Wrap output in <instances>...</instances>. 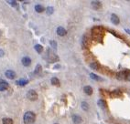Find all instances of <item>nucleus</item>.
<instances>
[{"instance_id": "nucleus-1", "label": "nucleus", "mask_w": 130, "mask_h": 124, "mask_svg": "<svg viewBox=\"0 0 130 124\" xmlns=\"http://www.w3.org/2000/svg\"><path fill=\"white\" fill-rule=\"evenodd\" d=\"M24 123L25 124H32L36 119V115L32 111H28L24 115Z\"/></svg>"}, {"instance_id": "nucleus-2", "label": "nucleus", "mask_w": 130, "mask_h": 124, "mask_svg": "<svg viewBox=\"0 0 130 124\" xmlns=\"http://www.w3.org/2000/svg\"><path fill=\"white\" fill-rule=\"evenodd\" d=\"M93 36L95 39L101 41L103 38V28L100 27H95L93 29Z\"/></svg>"}, {"instance_id": "nucleus-3", "label": "nucleus", "mask_w": 130, "mask_h": 124, "mask_svg": "<svg viewBox=\"0 0 130 124\" xmlns=\"http://www.w3.org/2000/svg\"><path fill=\"white\" fill-rule=\"evenodd\" d=\"M27 97H28V99L30 101H34L38 99V94H37V92H36L35 90L30 89V90H29V92L27 93Z\"/></svg>"}, {"instance_id": "nucleus-4", "label": "nucleus", "mask_w": 130, "mask_h": 124, "mask_svg": "<svg viewBox=\"0 0 130 124\" xmlns=\"http://www.w3.org/2000/svg\"><path fill=\"white\" fill-rule=\"evenodd\" d=\"M5 75H6V77L7 78H9V79H14V78H16V73L12 70H6Z\"/></svg>"}, {"instance_id": "nucleus-5", "label": "nucleus", "mask_w": 130, "mask_h": 124, "mask_svg": "<svg viewBox=\"0 0 130 124\" xmlns=\"http://www.w3.org/2000/svg\"><path fill=\"white\" fill-rule=\"evenodd\" d=\"M22 64H23V66H25V67H29V66H30V64H31V59L29 58V57H24L23 59H22Z\"/></svg>"}, {"instance_id": "nucleus-6", "label": "nucleus", "mask_w": 130, "mask_h": 124, "mask_svg": "<svg viewBox=\"0 0 130 124\" xmlns=\"http://www.w3.org/2000/svg\"><path fill=\"white\" fill-rule=\"evenodd\" d=\"M57 34L60 37H63L67 34V31L64 28H62V27H59L58 28H57Z\"/></svg>"}, {"instance_id": "nucleus-7", "label": "nucleus", "mask_w": 130, "mask_h": 124, "mask_svg": "<svg viewBox=\"0 0 130 124\" xmlns=\"http://www.w3.org/2000/svg\"><path fill=\"white\" fill-rule=\"evenodd\" d=\"M91 5H92V7L94 9H99V8H101V6H102V3H101L100 1H92Z\"/></svg>"}, {"instance_id": "nucleus-8", "label": "nucleus", "mask_w": 130, "mask_h": 124, "mask_svg": "<svg viewBox=\"0 0 130 124\" xmlns=\"http://www.w3.org/2000/svg\"><path fill=\"white\" fill-rule=\"evenodd\" d=\"M111 21H112V23L115 24V25H118L119 22H120L119 18L115 14H112V16H111Z\"/></svg>"}, {"instance_id": "nucleus-9", "label": "nucleus", "mask_w": 130, "mask_h": 124, "mask_svg": "<svg viewBox=\"0 0 130 124\" xmlns=\"http://www.w3.org/2000/svg\"><path fill=\"white\" fill-rule=\"evenodd\" d=\"M7 88H8V83L4 80H0V91H3Z\"/></svg>"}, {"instance_id": "nucleus-10", "label": "nucleus", "mask_w": 130, "mask_h": 124, "mask_svg": "<svg viewBox=\"0 0 130 124\" xmlns=\"http://www.w3.org/2000/svg\"><path fill=\"white\" fill-rule=\"evenodd\" d=\"M83 91H84V93L86 95H92L93 94V89H92V87H90V86H85L84 88H83Z\"/></svg>"}, {"instance_id": "nucleus-11", "label": "nucleus", "mask_w": 130, "mask_h": 124, "mask_svg": "<svg viewBox=\"0 0 130 124\" xmlns=\"http://www.w3.org/2000/svg\"><path fill=\"white\" fill-rule=\"evenodd\" d=\"M72 120L75 124H80L82 122V118L78 115H72Z\"/></svg>"}, {"instance_id": "nucleus-12", "label": "nucleus", "mask_w": 130, "mask_h": 124, "mask_svg": "<svg viewBox=\"0 0 130 124\" xmlns=\"http://www.w3.org/2000/svg\"><path fill=\"white\" fill-rule=\"evenodd\" d=\"M97 104H98V106L102 108V109H106L107 108V104L105 101H104V100H99V101H97Z\"/></svg>"}, {"instance_id": "nucleus-13", "label": "nucleus", "mask_w": 130, "mask_h": 124, "mask_svg": "<svg viewBox=\"0 0 130 124\" xmlns=\"http://www.w3.org/2000/svg\"><path fill=\"white\" fill-rule=\"evenodd\" d=\"M111 96L112 97H121L122 96V92L120 91V90H118V89H115V90H114V91H112L111 92Z\"/></svg>"}, {"instance_id": "nucleus-14", "label": "nucleus", "mask_w": 130, "mask_h": 124, "mask_svg": "<svg viewBox=\"0 0 130 124\" xmlns=\"http://www.w3.org/2000/svg\"><path fill=\"white\" fill-rule=\"evenodd\" d=\"M90 77H91L92 79H95V80H96V81H102V80H103L102 78L98 77L97 75H95V74H94V73H91V74H90Z\"/></svg>"}, {"instance_id": "nucleus-15", "label": "nucleus", "mask_w": 130, "mask_h": 124, "mask_svg": "<svg viewBox=\"0 0 130 124\" xmlns=\"http://www.w3.org/2000/svg\"><path fill=\"white\" fill-rule=\"evenodd\" d=\"M82 45L83 47H88V39H87V37L86 36H83V41H82Z\"/></svg>"}, {"instance_id": "nucleus-16", "label": "nucleus", "mask_w": 130, "mask_h": 124, "mask_svg": "<svg viewBox=\"0 0 130 124\" xmlns=\"http://www.w3.org/2000/svg\"><path fill=\"white\" fill-rule=\"evenodd\" d=\"M90 68H91L92 69L98 70V69H99V65H98V63H97V62H93V63H91V64H90Z\"/></svg>"}, {"instance_id": "nucleus-17", "label": "nucleus", "mask_w": 130, "mask_h": 124, "mask_svg": "<svg viewBox=\"0 0 130 124\" xmlns=\"http://www.w3.org/2000/svg\"><path fill=\"white\" fill-rule=\"evenodd\" d=\"M35 10L36 12H38V13H41V12L44 11V7H43L41 5H36Z\"/></svg>"}, {"instance_id": "nucleus-18", "label": "nucleus", "mask_w": 130, "mask_h": 124, "mask_svg": "<svg viewBox=\"0 0 130 124\" xmlns=\"http://www.w3.org/2000/svg\"><path fill=\"white\" fill-rule=\"evenodd\" d=\"M81 106H82V109H83V110H85V111H87L89 110V105L87 102H85V101H83L82 103H81Z\"/></svg>"}, {"instance_id": "nucleus-19", "label": "nucleus", "mask_w": 130, "mask_h": 124, "mask_svg": "<svg viewBox=\"0 0 130 124\" xmlns=\"http://www.w3.org/2000/svg\"><path fill=\"white\" fill-rule=\"evenodd\" d=\"M117 78L118 79H125V71H122V72H119L117 73Z\"/></svg>"}, {"instance_id": "nucleus-20", "label": "nucleus", "mask_w": 130, "mask_h": 124, "mask_svg": "<svg viewBox=\"0 0 130 124\" xmlns=\"http://www.w3.org/2000/svg\"><path fill=\"white\" fill-rule=\"evenodd\" d=\"M28 82H29V81H28L27 79H20V80H18L16 83H17L18 85H19V86H25V85L28 84Z\"/></svg>"}, {"instance_id": "nucleus-21", "label": "nucleus", "mask_w": 130, "mask_h": 124, "mask_svg": "<svg viewBox=\"0 0 130 124\" xmlns=\"http://www.w3.org/2000/svg\"><path fill=\"white\" fill-rule=\"evenodd\" d=\"M2 121L3 124H13V119L10 118H4Z\"/></svg>"}, {"instance_id": "nucleus-22", "label": "nucleus", "mask_w": 130, "mask_h": 124, "mask_svg": "<svg viewBox=\"0 0 130 124\" xmlns=\"http://www.w3.org/2000/svg\"><path fill=\"white\" fill-rule=\"evenodd\" d=\"M51 84L54 86H60V80L57 78H51Z\"/></svg>"}, {"instance_id": "nucleus-23", "label": "nucleus", "mask_w": 130, "mask_h": 124, "mask_svg": "<svg viewBox=\"0 0 130 124\" xmlns=\"http://www.w3.org/2000/svg\"><path fill=\"white\" fill-rule=\"evenodd\" d=\"M35 50L38 52V53H41L42 50H43V47H42L41 45H40V44H37L35 46Z\"/></svg>"}, {"instance_id": "nucleus-24", "label": "nucleus", "mask_w": 130, "mask_h": 124, "mask_svg": "<svg viewBox=\"0 0 130 124\" xmlns=\"http://www.w3.org/2000/svg\"><path fill=\"white\" fill-rule=\"evenodd\" d=\"M46 12H47V15H51V14H53L54 8L52 6H48L46 8Z\"/></svg>"}, {"instance_id": "nucleus-25", "label": "nucleus", "mask_w": 130, "mask_h": 124, "mask_svg": "<svg viewBox=\"0 0 130 124\" xmlns=\"http://www.w3.org/2000/svg\"><path fill=\"white\" fill-rule=\"evenodd\" d=\"M125 79L130 81V70H125Z\"/></svg>"}, {"instance_id": "nucleus-26", "label": "nucleus", "mask_w": 130, "mask_h": 124, "mask_svg": "<svg viewBox=\"0 0 130 124\" xmlns=\"http://www.w3.org/2000/svg\"><path fill=\"white\" fill-rule=\"evenodd\" d=\"M50 46L53 47L54 49H56V48H57V43H56V41H54V40H50Z\"/></svg>"}, {"instance_id": "nucleus-27", "label": "nucleus", "mask_w": 130, "mask_h": 124, "mask_svg": "<svg viewBox=\"0 0 130 124\" xmlns=\"http://www.w3.org/2000/svg\"><path fill=\"white\" fill-rule=\"evenodd\" d=\"M40 70H41V66L37 65V67H36V69H35V73H39V72H40Z\"/></svg>"}, {"instance_id": "nucleus-28", "label": "nucleus", "mask_w": 130, "mask_h": 124, "mask_svg": "<svg viewBox=\"0 0 130 124\" xmlns=\"http://www.w3.org/2000/svg\"><path fill=\"white\" fill-rule=\"evenodd\" d=\"M10 3H11V6H16V7L18 6V3H17L16 1H11Z\"/></svg>"}, {"instance_id": "nucleus-29", "label": "nucleus", "mask_w": 130, "mask_h": 124, "mask_svg": "<svg viewBox=\"0 0 130 124\" xmlns=\"http://www.w3.org/2000/svg\"><path fill=\"white\" fill-rule=\"evenodd\" d=\"M3 56H4V52L2 49H0V57H3Z\"/></svg>"}, {"instance_id": "nucleus-30", "label": "nucleus", "mask_w": 130, "mask_h": 124, "mask_svg": "<svg viewBox=\"0 0 130 124\" xmlns=\"http://www.w3.org/2000/svg\"><path fill=\"white\" fill-rule=\"evenodd\" d=\"M125 32H127L128 34H130V29H127V28H125Z\"/></svg>"}]
</instances>
